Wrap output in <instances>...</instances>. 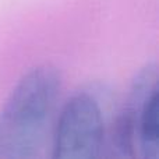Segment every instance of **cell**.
<instances>
[{"instance_id":"6da1fadb","label":"cell","mask_w":159,"mask_h":159,"mask_svg":"<svg viewBox=\"0 0 159 159\" xmlns=\"http://www.w3.org/2000/svg\"><path fill=\"white\" fill-rule=\"evenodd\" d=\"M61 91V75L50 64L22 75L0 112V158L30 159L41 154Z\"/></svg>"},{"instance_id":"7a4b0ae2","label":"cell","mask_w":159,"mask_h":159,"mask_svg":"<svg viewBox=\"0 0 159 159\" xmlns=\"http://www.w3.org/2000/svg\"><path fill=\"white\" fill-rule=\"evenodd\" d=\"M103 143V115L98 101L87 92L73 95L59 116L53 157L57 159L98 158Z\"/></svg>"},{"instance_id":"3957f363","label":"cell","mask_w":159,"mask_h":159,"mask_svg":"<svg viewBox=\"0 0 159 159\" xmlns=\"http://www.w3.org/2000/svg\"><path fill=\"white\" fill-rule=\"evenodd\" d=\"M157 81L158 70L155 63L147 64L133 81L129 99L123 110L116 117L112 130L113 149L120 157H135L138 112L147 96L158 88Z\"/></svg>"},{"instance_id":"277c9868","label":"cell","mask_w":159,"mask_h":159,"mask_svg":"<svg viewBox=\"0 0 159 159\" xmlns=\"http://www.w3.org/2000/svg\"><path fill=\"white\" fill-rule=\"evenodd\" d=\"M159 143V92L154 89L143 102L137 120V144L144 158H158Z\"/></svg>"}]
</instances>
